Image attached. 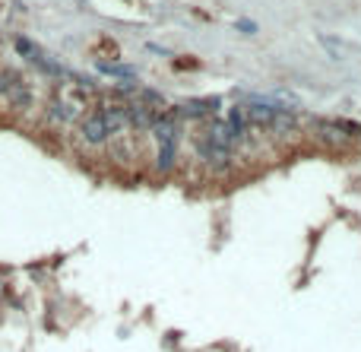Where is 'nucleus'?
<instances>
[{
	"mask_svg": "<svg viewBox=\"0 0 361 352\" xmlns=\"http://www.w3.org/2000/svg\"><path fill=\"white\" fill-rule=\"evenodd\" d=\"M92 99H95V89L92 83L80 77H67V83L57 86L54 96L48 102V118L51 121H61V124H73V121H82L92 108Z\"/></svg>",
	"mask_w": 361,
	"mask_h": 352,
	"instance_id": "obj_1",
	"label": "nucleus"
},
{
	"mask_svg": "<svg viewBox=\"0 0 361 352\" xmlns=\"http://www.w3.org/2000/svg\"><path fill=\"white\" fill-rule=\"evenodd\" d=\"M203 137H206L209 143H215V146L228 149V153L244 143V134H238L228 121H203Z\"/></svg>",
	"mask_w": 361,
	"mask_h": 352,
	"instance_id": "obj_2",
	"label": "nucleus"
},
{
	"mask_svg": "<svg viewBox=\"0 0 361 352\" xmlns=\"http://www.w3.org/2000/svg\"><path fill=\"white\" fill-rule=\"evenodd\" d=\"M194 146H196V156H200L209 168H215V172L232 168V153H228V149H222V146H215V143H209L206 137H196Z\"/></svg>",
	"mask_w": 361,
	"mask_h": 352,
	"instance_id": "obj_3",
	"label": "nucleus"
},
{
	"mask_svg": "<svg viewBox=\"0 0 361 352\" xmlns=\"http://www.w3.org/2000/svg\"><path fill=\"white\" fill-rule=\"evenodd\" d=\"M80 134H82V140H86L89 146H101V143L108 140V127H105L101 111H89V115L82 118V121H80Z\"/></svg>",
	"mask_w": 361,
	"mask_h": 352,
	"instance_id": "obj_4",
	"label": "nucleus"
},
{
	"mask_svg": "<svg viewBox=\"0 0 361 352\" xmlns=\"http://www.w3.org/2000/svg\"><path fill=\"white\" fill-rule=\"evenodd\" d=\"M215 108H219V99H194V102L177 105L175 115L177 118H196V121H206V118L215 115ZM177 118H175V121H177Z\"/></svg>",
	"mask_w": 361,
	"mask_h": 352,
	"instance_id": "obj_5",
	"label": "nucleus"
},
{
	"mask_svg": "<svg viewBox=\"0 0 361 352\" xmlns=\"http://www.w3.org/2000/svg\"><path fill=\"white\" fill-rule=\"evenodd\" d=\"M101 118H105V127H108V137H118L124 130H130V118H127V105H105L101 108Z\"/></svg>",
	"mask_w": 361,
	"mask_h": 352,
	"instance_id": "obj_6",
	"label": "nucleus"
},
{
	"mask_svg": "<svg viewBox=\"0 0 361 352\" xmlns=\"http://www.w3.org/2000/svg\"><path fill=\"white\" fill-rule=\"evenodd\" d=\"M310 130H314L327 146H346V143H352V137H348L336 121H314L310 124Z\"/></svg>",
	"mask_w": 361,
	"mask_h": 352,
	"instance_id": "obj_7",
	"label": "nucleus"
},
{
	"mask_svg": "<svg viewBox=\"0 0 361 352\" xmlns=\"http://www.w3.org/2000/svg\"><path fill=\"white\" fill-rule=\"evenodd\" d=\"M127 118H130V127H137V130H149L152 121H156V115H152L143 102H137V99L127 105Z\"/></svg>",
	"mask_w": 361,
	"mask_h": 352,
	"instance_id": "obj_8",
	"label": "nucleus"
},
{
	"mask_svg": "<svg viewBox=\"0 0 361 352\" xmlns=\"http://www.w3.org/2000/svg\"><path fill=\"white\" fill-rule=\"evenodd\" d=\"M270 130H276L279 137L295 134V130H298V118H295V115H289V108H279V111H276V118H272V124H270Z\"/></svg>",
	"mask_w": 361,
	"mask_h": 352,
	"instance_id": "obj_9",
	"label": "nucleus"
},
{
	"mask_svg": "<svg viewBox=\"0 0 361 352\" xmlns=\"http://www.w3.org/2000/svg\"><path fill=\"white\" fill-rule=\"evenodd\" d=\"M4 99L10 102V108H13V111H23L25 105H29V89H25L23 83H16V80H13V86L4 92Z\"/></svg>",
	"mask_w": 361,
	"mask_h": 352,
	"instance_id": "obj_10",
	"label": "nucleus"
},
{
	"mask_svg": "<svg viewBox=\"0 0 361 352\" xmlns=\"http://www.w3.org/2000/svg\"><path fill=\"white\" fill-rule=\"evenodd\" d=\"M101 73H108V77H120V80H133V70L127 64H99Z\"/></svg>",
	"mask_w": 361,
	"mask_h": 352,
	"instance_id": "obj_11",
	"label": "nucleus"
},
{
	"mask_svg": "<svg viewBox=\"0 0 361 352\" xmlns=\"http://www.w3.org/2000/svg\"><path fill=\"white\" fill-rule=\"evenodd\" d=\"M10 86H13V77H10V73H0V96H4Z\"/></svg>",
	"mask_w": 361,
	"mask_h": 352,
	"instance_id": "obj_12",
	"label": "nucleus"
},
{
	"mask_svg": "<svg viewBox=\"0 0 361 352\" xmlns=\"http://www.w3.org/2000/svg\"><path fill=\"white\" fill-rule=\"evenodd\" d=\"M238 29H241V32H257V26H253L251 20H241V23H238Z\"/></svg>",
	"mask_w": 361,
	"mask_h": 352,
	"instance_id": "obj_13",
	"label": "nucleus"
}]
</instances>
